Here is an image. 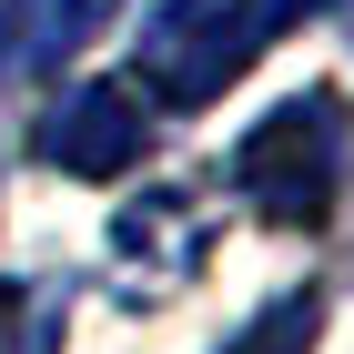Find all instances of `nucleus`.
Here are the masks:
<instances>
[{
	"label": "nucleus",
	"mask_w": 354,
	"mask_h": 354,
	"mask_svg": "<svg viewBox=\"0 0 354 354\" xmlns=\"http://www.w3.org/2000/svg\"><path fill=\"white\" fill-rule=\"evenodd\" d=\"M142 102L132 82H71L51 102V122H41V162L71 172V183H111V172H132L142 162Z\"/></svg>",
	"instance_id": "nucleus-4"
},
{
	"label": "nucleus",
	"mask_w": 354,
	"mask_h": 354,
	"mask_svg": "<svg viewBox=\"0 0 354 354\" xmlns=\"http://www.w3.org/2000/svg\"><path fill=\"white\" fill-rule=\"evenodd\" d=\"M0 51H10V0H0Z\"/></svg>",
	"instance_id": "nucleus-8"
},
{
	"label": "nucleus",
	"mask_w": 354,
	"mask_h": 354,
	"mask_svg": "<svg viewBox=\"0 0 354 354\" xmlns=\"http://www.w3.org/2000/svg\"><path fill=\"white\" fill-rule=\"evenodd\" d=\"M334 152H344L334 102H283V111H263L233 142V192H243L273 233H314L334 213Z\"/></svg>",
	"instance_id": "nucleus-1"
},
{
	"label": "nucleus",
	"mask_w": 354,
	"mask_h": 354,
	"mask_svg": "<svg viewBox=\"0 0 354 354\" xmlns=\"http://www.w3.org/2000/svg\"><path fill=\"white\" fill-rule=\"evenodd\" d=\"M203 273V203L172 183H152L142 203L111 213V294L122 304H172Z\"/></svg>",
	"instance_id": "nucleus-3"
},
{
	"label": "nucleus",
	"mask_w": 354,
	"mask_h": 354,
	"mask_svg": "<svg viewBox=\"0 0 354 354\" xmlns=\"http://www.w3.org/2000/svg\"><path fill=\"white\" fill-rule=\"evenodd\" d=\"M314 10H334V0H273V10H263V30H283V21H314Z\"/></svg>",
	"instance_id": "nucleus-7"
},
{
	"label": "nucleus",
	"mask_w": 354,
	"mask_h": 354,
	"mask_svg": "<svg viewBox=\"0 0 354 354\" xmlns=\"http://www.w3.org/2000/svg\"><path fill=\"white\" fill-rule=\"evenodd\" d=\"M263 51V21L243 0H152L142 21V82H162V102H213L243 61Z\"/></svg>",
	"instance_id": "nucleus-2"
},
{
	"label": "nucleus",
	"mask_w": 354,
	"mask_h": 354,
	"mask_svg": "<svg viewBox=\"0 0 354 354\" xmlns=\"http://www.w3.org/2000/svg\"><path fill=\"white\" fill-rule=\"evenodd\" d=\"M314 324H324V294H283L233 354H314Z\"/></svg>",
	"instance_id": "nucleus-6"
},
{
	"label": "nucleus",
	"mask_w": 354,
	"mask_h": 354,
	"mask_svg": "<svg viewBox=\"0 0 354 354\" xmlns=\"http://www.w3.org/2000/svg\"><path fill=\"white\" fill-rule=\"evenodd\" d=\"M91 10H102V0H10V51H0V61L61 71V61L91 41Z\"/></svg>",
	"instance_id": "nucleus-5"
}]
</instances>
